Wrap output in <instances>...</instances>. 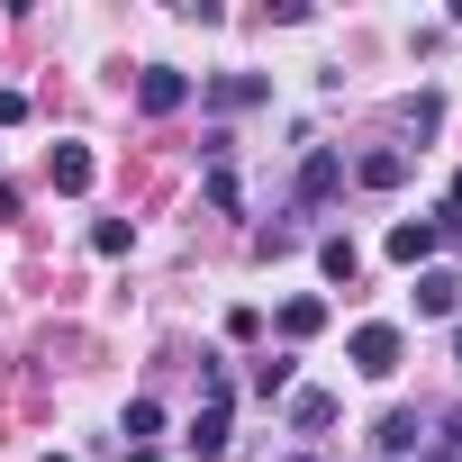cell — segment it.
<instances>
[{"label": "cell", "instance_id": "1", "mask_svg": "<svg viewBox=\"0 0 462 462\" xmlns=\"http://www.w3.org/2000/svg\"><path fill=\"white\" fill-rule=\"evenodd\" d=\"M399 354H408V336H399L390 318H372V327H354V372H372V381H390V372H399Z\"/></svg>", "mask_w": 462, "mask_h": 462}, {"label": "cell", "instance_id": "2", "mask_svg": "<svg viewBox=\"0 0 462 462\" xmlns=\"http://www.w3.org/2000/svg\"><path fill=\"white\" fill-rule=\"evenodd\" d=\"M226 444H236V435H226V399H208V408L190 417V435H181V453H190V462H226Z\"/></svg>", "mask_w": 462, "mask_h": 462}, {"label": "cell", "instance_id": "3", "mask_svg": "<svg viewBox=\"0 0 462 462\" xmlns=\"http://www.w3.org/2000/svg\"><path fill=\"white\" fill-rule=\"evenodd\" d=\"M444 236H453L444 217H399V226H390V263H426Z\"/></svg>", "mask_w": 462, "mask_h": 462}, {"label": "cell", "instance_id": "4", "mask_svg": "<svg viewBox=\"0 0 462 462\" xmlns=\"http://www.w3.org/2000/svg\"><path fill=\"white\" fill-rule=\"evenodd\" d=\"M136 100H145V118H172V109L190 100V82H181L172 64H145V82H136Z\"/></svg>", "mask_w": 462, "mask_h": 462}, {"label": "cell", "instance_id": "5", "mask_svg": "<svg viewBox=\"0 0 462 462\" xmlns=\"http://www.w3.org/2000/svg\"><path fill=\"white\" fill-rule=\"evenodd\" d=\"M345 190V163L327 154V145H309V163H300V208H318V199H336Z\"/></svg>", "mask_w": 462, "mask_h": 462}, {"label": "cell", "instance_id": "6", "mask_svg": "<svg viewBox=\"0 0 462 462\" xmlns=\"http://www.w3.org/2000/svg\"><path fill=\"white\" fill-rule=\"evenodd\" d=\"M263 91H273V82H263V73H217V82H208V91H199V100H208V109H254V100H263Z\"/></svg>", "mask_w": 462, "mask_h": 462}, {"label": "cell", "instance_id": "7", "mask_svg": "<svg viewBox=\"0 0 462 462\" xmlns=\"http://www.w3.org/2000/svg\"><path fill=\"white\" fill-rule=\"evenodd\" d=\"M417 435H426V426H417V408H390V417H381V435H372V453H381V462H399V453H417Z\"/></svg>", "mask_w": 462, "mask_h": 462}, {"label": "cell", "instance_id": "8", "mask_svg": "<svg viewBox=\"0 0 462 462\" xmlns=\"http://www.w3.org/2000/svg\"><path fill=\"white\" fill-rule=\"evenodd\" d=\"M453 309H462V282L453 273H426L417 282V318H453Z\"/></svg>", "mask_w": 462, "mask_h": 462}, {"label": "cell", "instance_id": "9", "mask_svg": "<svg viewBox=\"0 0 462 462\" xmlns=\"http://www.w3.org/2000/svg\"><path fill=\"white\" fill-rule=\"evenodd\" d=\"M318 327H327V300H309V291H300V300H282V336H291V345H309Z\"/></svg>", "mask_w": 462, "mask_h": 462}, {"label": "cell", "instance_id": "10", "mask_svg": "<svg viewBox=\"0 0 462 462\" xmlns=\"http://www.w3.org/2000/svg\"><path fill=\"white\" fill-rule=\"evenodd\" d=\"M354 181H363V190H399V181H408V154H363Z\"/></svg>", "mask_w": 462, "mask_h": 462}, {"label": "cell", "instance_id": "11", "mask_svg": "<svg viewBox=\"0 0 462 462\" xmlns=\"http://www.w3.org/2000/svg\"><path fill=\"white\" fill-rule=\"evenodd\" d=\"M318 273H327V282H354V273H363V245H354V236H327V245H318Z\"/></svg>", "mask_w": 462, "mask_h": 462}, {"label": "cell", "instance_id": "12", "mask_svg": "<svg viewBox=\"0 0 462 462\" xmlns=\"http://www.w3.org/2000/svg\"><path fill=\"white\" fill-rule=\"evenodd\" d=\"M291 426H300V435H327V426H336V399H327V390H300V399H291Z\"/></svg>", "mask_w": 462, "mask_h": 462}, {"label": "cell", "instance_id": "13", "mask_svg": "<svg viewBox=\"0 0 462 462\" xmlns=\"http://www.w3.org/2000/svg\"><path fill=\"white\" fill-rule=\"evenodd\" d=\"M55 190H91V145H55Z\"/></svg>", "mask_w": 462, "mask_h": 462}, {"label": "cell", "instance_id": "14", "mask_svg": "<svg viewBox=\"0 0 462 462\" xmlns=\"http://www.w3.org/2000/svg\"><path fill=\"white\" fill-rule=\"evenodd\" d=\"M118 426H127V444L145 453V435H163V408H154V399H127V417H118Z\"/></svg>", "mask_w": 462, "mask_h": 462}, {"label": "cell", "instance_id": "15", "mask_svg": "<svg viewBox=\"0 0 462 462\" xmlns=\"http://www.w3.org/2000/svg\"><path fill=\"white\" fill-rule=\"evenodd\" d=\"M291 372H300V363H291V354H273V363H254V390H263V399H282V390H291Z\"/></svg>", "mask_w": 462, "mask_h": 462}, {"label": "cell", "instance_id": "16", "mask_svg": "<svg viewBox=\"0 0 462 462\" xmlns=\"http://www.w3.org/2000/svg\"><path fill=\"white\" fill-rule=\"evenodd\" d=\"M91 245H100V254H127V245H136V226H118V217H100V226H91Z\"/></svg>", "mask_w": 462, "mask_h": 462}, {"label": "cell", "instance_id": "17", "mask_svg": "<svg viewBox=\"0 0 462 462\" xmlns=\"http://www.w3.org/2000/svg\"><path fill=\"white\" fill-rule=\"evenodd\" d=\"M444 444H453V453H462V408H453V417H444Z\"/></svg>", "mask_w": 462, "mask_h": 462}, {"label": "cell", "instance_id": "18", "mask_svg": "<svg viewBox=\"0 0 462 462\" xmlns=\"http://www.w3.org/2000/svg\"><path fill=\"white\" fill-rule=\"evenodd\" d=\"M453 217H462V172H453ZM453 217H444V226H453Z\"/></svg>", "mask_w": 462, "mask_h": 462}, {"label": "cell", "instance_id": "19", "mask_svg": "<svg viewBox=\"0 0 462 462\" xmlns=\"http://www.w3.org/2000/svg\"><path fill=\"white\" fill-rule=\"evenodd\" d=\"M453 363H462V327H453Z\"/></svg>", "mask_w": 462, "mask_h": 462}, {"label": "cell", "instance_id": "20", "mask_svg": "<svg viewBox=\"0 0 462 462\" xmlns=\"http://www.w3.org/2000/svg\"><path fill=\"white\" fill-rule=\"evenodd\" d=\"M282 462H318V453H282Z\"/></svg>", "mask_w": 462, "mask_h": 462}, {"label": "cell", "instance_id": "21", "mask_svg": "<svg viewBox=\"0 0 462 462\" xmlns=\"http://www.w3.org/2000/svg\"><path fill=\"white\" fill-rule=\"evenodd\" d=\"M453 462H462V453H453Z\"/></svg>", "mask_w": 462, "mask_h": 462}]
</instances>
